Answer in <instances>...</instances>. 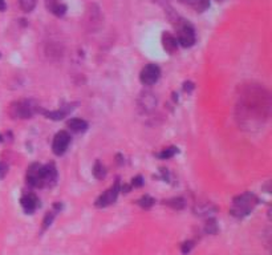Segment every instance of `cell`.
<instances>
[{
    "instance_id": "cell-11",
    "label": "cell",
    "mask_w": 272,
    "mask_h": 255,
    "mask_svg": "<svg viewBox=\"0 0 272 255\" xmlns=\"http://www.w3.org/2000/svg\"><path fill=\"white\" fill-rule=\"evenodd\" d=\"M45 4H47V8L52 12L53 15L63 16L67 12V7L64 4H61L59 0H45Z\"/></svg>"
},
{
    "instance_id": "cell-18",
    "label": "cell",
    "mask_w": 272,
    "mask_h": 255,
    "mask_svg": "<svg viewBox=\"0 0 272 255\" xmlns=\"http://www.w3.org/2000/svg\"><path fill=\"white\" fill-rule=\"evenodd\" d=\"M1 171H3V166L0 165V175H1Z\"/></svg>"
},
{
    "instance_id": "cell-6",
    "label": "cell",
    "mask_w": 272,
    "mask_h": 255,
    "mask_svg": "<svg viewBox=\"0 0 272 255\" xmlns=\"http://www.w3.org/2000/svg\"><path fill=\"white\" fill-rule=\"evenodd\" d=\"M160 76V68L157 67V65H154V64H149V65H146V67L141 71V83L145 84V85H153V84H156L157 81H158Z\"/></svg>"
},
{
    "instance_id": "cell-17",
    "label": "cell",
    "mask_w": 272,
    "mask_h": 255,
    "mask_svg": "<svg viewBox=\"0 0 272 255\" xmlns=\"http://www.w3.org/2000/svg\"><path fill=\"white\" fill-rule=\"evenodd\" d=\"M7 8V5H5V1L4 0H0V11L3 12Z\"/></svg>"
},
{
    "instance_id": "cell-19",
    "label": "cell",
    "mask_w": 272,
    "mask_h": 255,
    "mask_svg": "<svg viewBox=\"0 0 272 255\" xmlns=\"http://www.w3.org/2000/svg\"><path fill=\"white\" fill-rule=\"evenodd\" d=\"M218 1H220V0H218Z\"/></svg>"
},
{
    "instance_id": "cell-4",
    "label": "cell",
    "mask_w": 272,
    "mask_h": 255,
    "mask_svg": "<svg viewBox=\"0 0 272 255\" xmlns=\"http://www.w3.org/2000/svg\"><path fill=\"white\" fill-rule=\"evenodd\" d=\"M69 143H71V135H69L68 131L60 130L55 135L52 142V150L56 155L64 154L65 150L68 149Z\"/></svg>"
},
{
    "instance_id": "cell-9",
    "label": "cell",
    "mask_w": 272,
    "mask_h": 255,
    "mask_svg": "<svg viewBox=\"0 0 272 255\" xmlns=\"http://www.w3.org/2000/svg\"><path fill=\"white\" fill-rule=\"evenodd\" d=\"M162 45L169 53H174V52L178 49V41H177V37L172 35V33H168L165 32L162 35Z\"/></svg>"
},
{
    "instance_id": "cell-7",
    "label": "cell",
    "mask_w": 272,
    "mask_h": 255,
    "mask_svg": "<svg viewBox=\"0 0 272 255\" xmlns=\"http://www.w3.org/2000/svg\"><path fill=\"white\" fill-rule=\"evenodd\" d=\"M118 191H120V187H118V182H117L114 183V186H112L110 189H108V190L105 191L104 194L100 195V198L96 201V206L105 207L108 206V205H112V203L117 199Z\"/></svg>"
},
{
    "instance_id": "cell-15",
    "label": "cell",
    "mask_w": 272,
    "mask_h": 255,
    "mask_svg": "<svg viewBox=\"0 0 272 255\" xmlns=\"http://www.w3.org/2000/svg\"><path fill=\"white\" fill-rule=\"evenodd\" d=\"M176 153H177L176 147H168V149H165L164 151H161L160 154H158V157H161L162 159H168L170 158V157H173Z\"/></svg>"
},
{
    "instance_id": "cell-14",
    "label": "cell",
    "mask_w": 272,
    "mask_h": 255,
    "mask_svg": "<svg viewBox=\"0 0 272 255\" xmlns=\"http://www.w3.org/2000/svg\"><path fill=\"white\" fill-rule=\"evenodd\" d=\"M19 4H20V8L24 12L29 13L35 9L37 4V0H19Z\"/></svg>"
},
{
    "instance_id": "cell-8",
    "label": "cell",
    "mask_w": 272,
    "mask_h": 255,
    "mask_svg": "<svg viewBox=\"0 0 272 255\" xmlns=\"http://www.w3.org/2000/svg\"><path fill=\"white\" fill-rule=\"evenodd\" d=\"M20 203L25 213L31 214V213H33V211L37 209V206H39V199H37V197L33 194V193H27V194H24L21 197Z\"/></svg>"
},
{
    "instance_id": "cell-3",
    "label": "cell",
    "mask_w": 272,
    "mask_h": 255,
    "mask_svg": "<svg viewBox=\"0 0 272 255\" xmlns=\"http://www.w3.org/2000/svg\"><path fill=\"white\" fill-rule=\"evenodd\" d=\"M177 29H178V39H177L178 44L184 48H190L195 44L196 36L191 24H188L186 20H181Z\"/></svg>"
},
{
    "instance_id": "cell-16",
    "label": "cell",
    "mask_w": 272,
    "mask_h": 255,
    "mask_svg": "<svg viewBox=\"0 0 272 255\" xmlns=\"http://www.w3.org/2000/svg\"><path fill=\"white\" fill-rule=\"evenodd\" d=\"M93 174L96 175V178H102L105 175V170H104V166L101 165L100 162H97L96 165H94V170H93Z\"/></svg>"
},
{
    "instance_id": "cell-5",
    "label": "cell",
    "mask_w": 272,
    "mask_h": 255,
    "mask_svg": "<svg viewBox=\"0 0 272 255\" xmlns=\"http://www.w3.org/2000/svg\"><path fill=\"white\" fill-rule=\"evenodd\" d=\"M35 108L31 105L29 101H17L11 105V116L19 117V119H28L33 115Z\"/></svg>"
},
{
    "instance_id": "cell-13",
    "label": "cell",
    "mask_w": 272,
    "mask_h": 255,
    "mask_svg": "<svg viewBox=\"0 0 272 255\" xmlns=\"http://www.w3.org/2000/svg\"><path fill=\"white\" fill-rule=\"evenodd\" d=\"M69 105H67V107H63L61 109H59V111H55V112H44V115L48 117V119H53V120H61L64 119L65 116L68 115L69 112L72 111V108H68Z\"/></svg>"
},
{
    "instance_id": "cell-10",
    "label": "cell",
    "mask_w": 272,
    "mask_h": 255,
    "mask_svg": "<svg viewBox=\"0 0 272 255\" xmlns=\"http://www.w3.org/2000/svg\"><path fill=\"white\" fill-rule=\"evenodd\" d=\"M180 1L191 7L196 12H203L210 7V0H180Z\"/></svg>"
},
{
    "instance_id": "cell-2",
    "label": "cell",
    "mask_w": 272,
    "mask_h": 255,
    "mask_svg": "<svg viewBox=\"0 0 272 255\" xmlns=\"http://www.w3.org/2000/svg\"><path fill=\"white\" fill-rule=\"evenodd\" d=\"M258 203V198L251 193H244L242 195H238L234 201H232L231 214L236 218H243L247 214H250L254 207Z\"/></svg>"
},
{
    "instance_id": "cell-12",
    "label": "cell",
    "mask_w": 272,
    "mask_h": 255,
    "mask_svg": "<svg viewBox=\"0 0 272 255\" xmlns=\"http://www.w3.org/2000/svg\"><path fill=\"white\" fill-rule=\"evenodd\" d=\"M68 128L75 133H80V131L87 130V128H88V124L87 121L81 119H72L68 121Z\"/></svg>"
},
{
    "instance_id": "cell-1",
    "label": "cell",
    "mask_w": 272,
    "mask_h": 255,
    "mask_svg": "<svg viewBox=\"0 0 272 255\" xmlns=\"http://www.w3.org/2000/svg\"><path fill=\"white\" fill-rule=\"evenodd\" d=\"M56 177L57 171L53 163H49L45 166L39 163H32L27 170V182L33 187L48 186L56 181Z\"/></svg>"
}]
</instances>
